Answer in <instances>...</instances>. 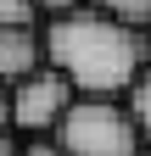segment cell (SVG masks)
I'll list each match as a JSON object with an SVG mask.
<instances>
[{"mask_svg": "<svg viewBox=\"0 0 151 156\" xmlns=\"http://www.w3.org/2000/svg\"><path fill=\"white\" fill-rule=\"evenodd\" d=\"M45 62L62 67L79 95H129L151 62V28H134L101 6L45 17Z\"/></svg>", "mask_w": 151, "mask_h": 156, "instance_id": "1", "label": "cell"}, {"mask_svg": "<svg viewBox=\"0 0 151 156\" xmlns=\"http://www.w3.org/2000/svg\"><path fill=\"white\" fill-rule=\"evenodd\" d=\"M50 134L67 145V156H145V134L129 95H73Z\"/></svg>", "mask_w": 151, "mask_h": 156, "instance_id": "2", "label": "cell"}, {"mask_svg": "<svg viewBox=\"0 0 151 156\" xmlns=\"http://www.w3.org/2000/svg\"><path fill=\"white\" fill-rule=\"evenodd\" d=\"M73 78L62 67H34L28 78H17L11 84V128L17 134H50L56 123H62V112L73 106Z\"/></svg>", "mask_w": 151, "mask_h": 156, "instance_id": "3", "label": "cell"}, {"mask_svg": "<svg viewBox=\"0 0 151 156\" xmlns=\"http://www.w3.org/2000/svg\"><path fill=\"white\" fill-rule=\"evenodd\" d=\"M45 67V28L39 23H0V84H17Z\"/></svg>", "mask_w": 151, "mask_h": 156, "instance_id": "4", "label": "cell"}, {"mask_svg": "<svg viewBox=\"0 0 151 156\" xmlns=\"http://www.w3.org/2000/svg\"><path fill=\"white\" fill-rule=\"evenodd\" d=\"M129 106H134L140 134H145V151H151V62H145V73L134 78V89H129Z\"/></svg>", "mask_w": 151, "mask_h": 156, "instance_id": "5", "label": "cell"}, {"mask_svg": "<svg viewBox=\"0 0 151 156\" xmlns=\"http://www.w3.org/2000/svg\"><path fill=\"white\" fill-rule=\"evenodd\" d=\"M90 6L123 17V23H134V28H151V0H90Z\"/></svg>", "mask_w": 151, "mask_h": 156, "instance_id": "6", "label": "cell"}, {"mask_svg": "<svg viewBox=\"0 0 151 156\" xmlns=\"http://www.w3.org/2000/svg\"><path fill=\"white\" fill-rule=\"evenodd\" d=\"M0 23H45L39 0H0Z\"/></svg>", "mask_w": 151, "mask_h": 156, "instance_id": "7", "label": "cell"}, {"mask_svg": "<svg viewBox=\"0 0 151 156\" xmlns=\"http://www.w3.org/2000/svg\"><path fill=\"white\" fill-rule=\"evenodd\" d=\"M23 156H67V145L56 140V134H28V140H23Z\"/></svg>", "mask_w": 151, "mask_h": 156, "instance_id": "8", "label": "cell"}, {"mask_svg": "<svg viewBox=\"0 0 151 156\" xmlns=\"http://www.w3.org/2000/svg\"><path fill=\"white\" fill-rule=\"evenodd\" d=\"M84 0H39V17H62V11H79Z\"/></svg>", "mask_w": 151, "mask_h": 156, "instance_id": "9", "label": "cell"}, {"mask_svg": "<svg viewBox=\"0 0 151 156\" xmlns=\"http://www.w3.org/2000/svg\"><path fill=\"white\" fill-rule=\"evenodd\" d=\"M0 156H23V145H17V128L0 123Z\"/></svg>", "mask_w": 151, "mask_h": 156, "instance_id": "10", "label": "cell"}, {"mask_svg": "<svg viewBox=\"0 0 151 156\" xmlns=\"http://www.w3.org/2000/svg\"><path fill=\"white\" fill-rule=\"evenodd\" d=\"M0 123H11V84H0Z\"/></svg>", "mask_w": 151, "mask_h": 156, "instance_id": "11", "label": "cell"}, {"mask_svg": "<svg viewBox=\"0 0 151 156\" xmlns=\"http://www.w3.org/2000/svg\"><path fill=\"white\" fill-rule=\"evenodd\" d=\"M145 156H151V151H145Z\"/></svg>", "mask_w": 151, "mask_h": 156, "instance_id": "12", "label": "cell"}]
</instances>
